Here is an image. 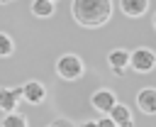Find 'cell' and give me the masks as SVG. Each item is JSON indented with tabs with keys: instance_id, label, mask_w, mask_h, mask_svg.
<instances>
[{
	"instance_id": "cell-1",
	"label": "cell",
	"mask_w": 156,
	"mask_h": 127,
	"mask_svg": "<svg viewBox=\"0 0 156 127\" xmlns=\"http://www.w3.org/2000/svg\"><path fill=\"white\" fill-rule=\"evenodd\" d=\"M71 15L80 27H88V29L102 27L112 17V0H73Z\"/></svg>"
},
{
	"instance_id": "cell-2",
	"label": "cell",
	"mask_w": 156,
	"mask_h": 127,
	"mask_svg": "<svg viewBox=\"0 0 156 127\" xmlns=\"http://www.w3.org/2000/svg\"><path fill=\"white\" fill-rule=\"evenodd\" d=\"M56 73L63 81H78L85 73V64H83V59L78 54H63L56 61Z\"/></svg>"
},
{
	"instance_id": "cell-3",
	"label": "cell",
	"mask_w": 156,
	"mask_h": 127,
	"mask_svg": "<svg viewBox=\"0 0 156 127\" xmlns=\"http://www.w3.org/2000/svg\"><path fill=\"white\" fill-rule=\"evenodd\" d=\"M129 68L136 71V73H151V71L156 68V51L149 49V46H136V49L132 51Z\"/></svg>"
},
{
	"instance_id": "cell-4",
	"label": "cell",
	"mask_w": 156,
	"mask_h": 127,
	"mask_svg": "<svg viewBox=\"0 0 156 127\" xmlns=\"http://www.w3.org/2000/svg\"><path fill=\"white\" fill-rule=\"evenodd\" d=\"M115 105H117V95L110 88H98L90 95V107L98 110V112H102V115H110L115 110Z\"/></svg>"
},
{
	"instance_id": "cell-5",
	"label": "cell",
	"mask_w": 156,
	"mask_h": 127,
	"mask_svg": "<svg viewBox=\"0 0 156 127\" xmlns=\"http://www.w3.org/2000/svg\"><path fill=\"white\" fill-rule=\"evenodd\" d=\"M20 100H24L22 95V85H15V88H0V112H17V105Z\"/></svg>"
},
{
	"instance_id": "cell-6",
	"label": "cell",
	"mask_w": 156,
	"mask_h": 127,
	"mask_svg": "<svg viewBox=\"0 0 156 127\" xmlns=\"http://www.w3.org/2000/svg\"><path fill=\"white\" fill-rule=\"evenodd\" d=\"M129 61H132V51H127V49H112L110 54H107V66H110V71L115 73V76H122L127 68H129Z\"/></svg>"
},
{
	"instance_id": "cell-7",
	"label": "cell",
	"mask_w": 156,
	"mask_h": 127,
	"mask_svg": "<svg viewBox=\"0 0 156 127\" xmlns=\"http://www.w3.org/2000/svg\"><path fill=\"white\" fill-rule=\"evenodd\" d=\"M22 95L29 105H41L46 100V85L39 83V81H27L22 85Z\"/></svg>"
},
{
	"instance_id": "cell-8",
	"label": "cell",
	"mask_w": 156,
	"mask_h": 127,
	"mask_svg": "<svg viewBox=\"0 0 156 127\" xmlns=\"http://www.w3.org/2000/svg\"><path fill=\"white\" fill-rule=\"evenodd\" d=\"M136 107L144 115H156V88H141L136 93Z\"/></svg>"
},
{
	"instance_id": "cell-9",
	"label": "cell",
	"mask_w": 156,
	"mask_h": 127,
	"mask_svg": "<svg viewBox=\"0 0 156 127\" xmlns=\"http://www.w3.org/2000/svg\"><path fill=\"white\" fill-rule=\"evenodd\" d=\"M119 10H122L127 17L139 20V17L146 15V10H149V0H119Z\"/></svg>"
},
{
	"instance_id": "cell-10",
	"label": "cell",
	"mask_w": 156,
	"mask_h": 127,
	"mask_svg": "<svg viewBox=\"0 0 156 127\" xmlns=\"http://www.w3.org/2000/svg\"><path fill=\"white\" fill-rule=\"evenodd\" d=\"M110 117L115 120L117 127H134V117H132V110L124 105V103H117L115 110L110 112Z\"/></svg>"
},
{
	"instance_id": "cell-11",
	"label": "cell",
	"mask_w": 156,
	"mask_h": 127,
	"mask_svg": "<svg viewBox=\"0 0 156 127\" xmlns=\"http://www.w3.org/2000/svg\"><path fill=\"white\" fill-rule=\"evenodd\" d=\"M29 12H32L34 17H39V20H49V17L56 12V2H51V0H32Z\"/></svg>"
},
{
	"instance_id": "cell-12",
	"label": "cell",
	"mask_w": 156,
	"mask_h": 127,
	"mask_svg": "<svg viewBox=\"0 0 156 127\" xmlns=\"http://www.w3.org/2000/svg\"><path fill=\"white\" fill-rule=\"evenodd\" d=\"M0 127H29V120L22 112H7V115H2Z\"/></svg>"
},
{
	"instance_id": "cell-13",
	"label": "cell",
	"mask_w": 156,
	"mask_h": 127,
	"mask_svg": "<svg viewBox=\"0 0 156 127\" xmlns=\"http://www.w3.org/2000/svg\"><path fill=\"white\" fill-rule=\"evenodd\" d=\"M15 54V42L7 32H0V59H7Z\"/></svg>"
},
{
	"instance_id": "cell-14",
	"label": "cell",
	"mask_w": 156,
	"mask_h": 127,
	"mask_svg": "<svg viewBox=\"0 0 156 127\" xmlns=\"http://www.w3.org/2000/svg\"><path fill=\"white\" fill-rule=\"evenodd\" d=\"M46 127H76L71 120H66V117H58V120H54L51 125H46Z\"/></svg>"
},
{
	"instance_id": "cell-15",
	"label": "cell",
	"mask_w": 156,
	"mask_h": 127,
	"mask_svg": "<svg viewBox=\"0 0 156 127\" xmlns=\"http://www.w3.org/2000/svg\"><path fill=\"white\" fill-rule=\"evenodd\" d=\"M98 127H117V125H115V120H112L110 115H102V117L98 120Z\"/></svg>"
},
{
	"instance_id": "cell-16",
	"label": "cell",
	"mask_w": 156,
	"mask_h": 127,
	"mask_svg": "<svg viewBox=\"0 0 156 127\" xmlns=\"http://www.w3.org/2000/svg\"><path fill=\"white\" fill-rule=\"evenodd\" d=\"M80 127H98V120H85Z\"/></svg>"
},
{
	"instance_id": "cell-17",
	"label": "cell",
	"mask_w": 156,
	"mask_h": 127,
	"mask_svg": "<svg viewBox=\"0 0 156 127\" xmlns=\"http://www.w3.org/2000/svg\"><path fill=\"white\" fill-rule=\"evenodd\" d=\"M7 2H12V0H0V5H7Z\"/></svg>"
},
{
	"instance_id": "cell-18",
	"label": "cell",
	"mask_w": 156,
	"mask_h": 127,
	"mask_svg": "<svg viewBox=\"0 0 156 127\" xmlns=\"http://www.w3.org/2000/svg\"><path fill=\"white\" fill-rule=\"evenodd\" d=\"M154 32H156V15H154Z\"/></svg>"
},
{
	"instance_id": "cell-19",
	"label": "cell",
	"mask_w": 156,
	"mask_h": 127,
	"mask_svg": "<svg viewBox=\"0 0 156 127\" xmlns=\"http://www.w3.org/2000/svg\"><path fill=\"white\" fill-rule=\"evenodd\" d=\"M51 2H56V0H51Z\"/></svg>"
}]
</instances>
